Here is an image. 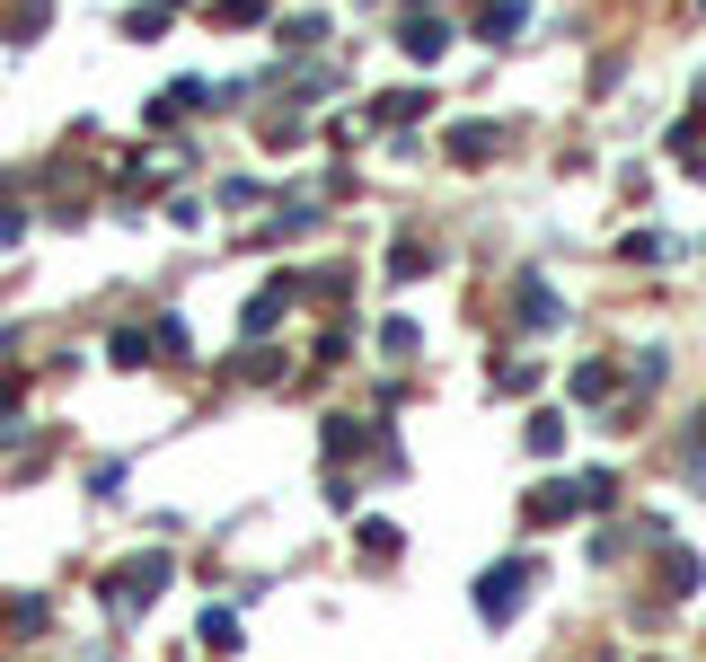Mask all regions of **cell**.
Listing matches in <instances>:
<instances>
[]
</instances>
